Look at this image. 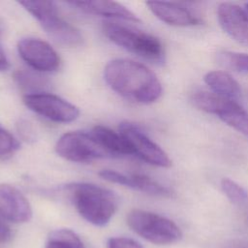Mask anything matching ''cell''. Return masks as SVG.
I'll return each mask as SVG.
<instances>
[{
	"label": "cell",
	"mask_w": 248,
	"mask_h": 248,
	"mask_svg": "<svg viewBox=\"0 0 248 248\" xmlns=\"http://www.w3.org/2000/svg\"><path fill=\"white\" fill-rule=\"evenodd\" d=\"M19 5L40 22L46 33L55 43L65 46H76L81 44L82 36L79 30L59 16L54 2L22 1Z\"/></svg>",
	"instance_id": "4"
},
{
	"label": "cell",
	"mask_w": 248,
	"mask_h": 248,
	"mask_svg": "<svg viewBox=\"0 0 248 248\" xmlns=\"http://www.w3.org/2000/svg\"><path fill=\"white\" fill-rule=\"evenodd\" d=\"M17 52L32 69L39 72H54L59 68L60 58L46 42L36 38H24L17 44Z\"/></svg>",
	"instance_id": "10"
},
{
	"label": "cell",
	"mask_w": 248,
	"mask_h": 248,
	"mask_svg": "<svg viewBox=\"0 0 248 248\" xmlns=\"http://www.w3.org/2000/svg\"><path fill=\"white\" fill-rule=\"evenodd\" d=\"M46 248H84L79 236L70 229H58L50 232Z\"/></svg>",
	"instance_id": "18"
},
{
	"label": "cell",
	"mask_w": 248,
	"mask_h": 248,
	"mask_svg": "<svg viewBox=\"0 0 248 248\" xmlns=\"http://www.w3.org/2000/svg\"><path fill=\"white\" fill-rule=\"evenodd\" d=\"M10 68L9 60L7 59V56L5 55V52L0 46V72L7 71Z\"/></svg>",
	"instance_id": "26"
},
{
	"label": "cell",
	"mask_w": 248,
	"mask_h": 248,
	"mask_svg": "<svg viewBox=\"0 0 248 248\" xmlns=\"http://www.w3.org/2000/svg\"><path fill=\"white\" fill-rule=\"evenodd\" d=\"M99 175L108 182L124 185L151 196L170 197L172 195L171 189L143 174L126 175L116 170H103Z\"/></svg>",
	"instance_id": "13"
},
{
	"label": "cell",
	"mask_w": 248,
	"mask_h": 248,
	"mask_svg": "<svg viewBox=\"0 0 248 248\" xmlns=\"http://www.w3.org/2000/svg\"><path fill=\"white\" fill-rule=\"evenodd\" d=\"M190 101L197 108L217 115L225 124L248 139V112L236 101L206 91L195 92Z\"/></svg>",
	"instance_id": "6"
},
{
	"label": "cell",
	"mask_w": 248,
	"mask_h": 248,
	"mask_svg": "<svg viewBox=\"0 0 248 248\" xmlns=\"http://www.w3.org/2000/svg\"><path fill=\"white\" fill-rule=\"evenodd\" d=\"M203 80L213 93L221 97L236 102L241 97L239 83L225 71H210L205 74Z\"/></svg>",
	"instance_id": "16"
},
{
	"label": "cell",
	"mask_w": 248,
	"mask_h": 248,
	"mask_svg": "<svg viewBox=\"0 0 248 248\" xmlns=\"http://www.w3.org/2000/svg\"><path fill=\"white\" fill-rule=\"evenodd\" d=\"M90 134L112 157L133 155L129 143L120 133L102 125H96L90 131Z\"/></svg>",
	"instance_id": "17"
},
{
	"label": "cell",
	"mask_w": 248,
	"mask_h": 248,
	"mask_svg": "<svg viewBox=\"0 0 248 248\" xmlns=\"http://www.w3.org/2000/svg\"><path fill=\"white\" fill-rule=\"evenodd\" d=\"M119 133L129 143L133 155L152 166L160 168L171 166V160L168 154L139 126L131 122H122L119 126Z\"/></svg>",
	"instance_id": "9"
},
{
	"label": "cell",
	"mask_w": 248,
	"mask_h": 248,
	"mask_svg": "<svg viewBox=\"0 0 248 248\" xmlns=\"http://www.w3.org/2000/svg\"><path fill=\"white\" fill-rule=\"evenodd\" d=\"M22 101L30 110L56 123H70L79 115L78 107L51 93L25 94Z\"/></svg>",
	"instance_id": "8"
},
{
	"label": "cell",
	"mask_w": 248,
	"mask_h": 248,
	"mask_svg": "<svg viewBox=\"0 0 248 248\" xmlns=\"http://www.w3.org/2000/svg\"><path fill=\"white\" fill-rule=\"evenodd\" d=\"M56 153L65 160L89 163L96 159L112 157L89 133L74 131L63 134L55 144Z\"/></svg>",
	"instance_id": "7"
},
{
	"label": "cell",
	"mask_w": 248,
	"mask_h": 248,
	"mask_svg": "<svg viewBox=\"0 0 248 248\" xmlns=\"http://www.w3.org/2000/svg\"><path fill=\"white\" fill-rule=\"evenodd\" d=\"M12 237V231L10 227L0 218V243L9 241Z\"/></svg>",
	"instance_id": "24"
},
{
	"label": "cell",
	"mask_w": 248,
	"mask_h": 248,
	"mask_svg": "<svg viewBox=\"0 0 248 248\" xmlns=\"http://www.w3.org/2000/svg\"><path fill=\"white\" fill-rule=\"evenodd\" d=\"M19 141L7 129L0 125V159H9L19 149Z\"/></svg>",
	"instance_id": "22"
},
{
	"label": "cell",
	"mask_w": 248,
	"mask_h": 248,
	"mask_svg": "<svg viewBox=\"0 0 248 248\" xmlns=\"http://www.w3.org/2000/svg\"><path fill=\"white\" fill-rule=\"evenodd\" d=\"M221 189L227 198L234 204H243L248 199L246 190L230 178H223L221 180Z\"/></svg>",
	"instance_id": "21"
},
{
	"label": "cell",
	"mask_w": 248,
	"mask_h": 248,
	"mask_svg": "<svg viewBox=\"0 0 248 248\" xmlns=\"http://www.w3.org/2000/svg\"><path fill=\"white\" fill-rule=\"evenodd\" d=\"M0 218L15 224L32 218V207L24 195L10 184H0Z\"/></svg>",
	"instance_id": "11"
},
{
	"label": "cell",
	"mask_w": 248,
	"mask_h": 248,
	"mask_svg": "<svg viewBox=\"0 0 248 248\" xmlns=\"http://www.w3.org/2000/svg\"><path fill=\"white\" fill-rule=\"evenodd\" d=\"M217 63L225 69L248 74V54L231 50H220L216 53Z\"/></svg>",
	"instance_id": "19"
},
{
	"label": "cell",
	"mask_w": 248,
	"mask_h": 248,
	"mask_svg": "<svg viewBox=\"0 0 248 248\" xmlns=\"http://www.w3.org/2000/svg\"><path fill=\"white\" fill-rule=\"evenodd\" d=\"M103 31L112 43L148 61L164 63V46L153 35L115 21H105Z\"/></svg>",
	"instance_id": "3"
},
{
	"label": "cell",
	"mask_w": 248,
	"mask_h": 248,
	"mask_svg": "<svg viewBox=\"0 0 248 248\" xmlns=\"http://www.w3.org/2000/svg\"><path fill=\"white\" fill-rule=\"evenodd\" d=\"M14 78L21 89L27 91L25 94L42 93L47 85L46 80L43 77L23 70L16 71L14 74Z\"/></svg>",
	"instance_id": "20"
},
{
	"label": "cell",
	"mask_w": 248,
	"mask_h": 248,
	"mask_svg": "<svg viewBox=\"0 0 248 248\" xmlns=\"http://www.w3.org/2000/svg\"><path fill=\"white\" fill-rule=\"evenodd\" d=\"M245 11H246V13L248 14V3L245 4Z\"/></svg>",
	"instance_id": "27"
},
{
	"label": "cell",
	"mask_w": 248,
	"mask_h": 248,
	"mask_svg": "<svg viewBox=\"0 0 248 248\" xmlns=\"http://www.w3.org/2000/svg\"><path fill=\"white\" fill-rule=\"evenodd\" d=\"M70 4L73 6H76L79 10L88 14L98 15L101 16H106L110 18H118V19L127 20V21L140 22V19L137 16V15H135L133 12H131L129 9H127L125 6H123L118 2L95 0V1H74V2H70Z\"/></svg>",
	"instance_id": "15"
},
{
	"label": "cell",
	"mask_w": 248,
	"mask_h": 248,
	"mask_svg": "<svg viewBox=\"0 0 248 248\" xmlns=\"http://www.w3.org/2000/svg\"><path fill=\"white\" fill-rule=\"evenodd\" d=\"M127 224L137 234L153 244L167 245L182 238V232L173 221L154 212L133 209L127 215Z\"/></svg>",
	"instance_id": "5"
},
{
	"label": "cell",
	"mask_w": 248,
	"mask_h": 248,
	"mask_svg": "<svg viewBox=\"0 0 248 248\" xmlns=\"http://www.w3.org/2000/svg\"><path fill=\"white\" fill-rule=\"evenodd\" d=\"M152 14L161 21L179 27L194 26L201 23L200 18L186 7L170 2H146Z\"/></svg>",
	"instance_id": "14"
},
{
	"label": "cell",
	"mask_w": 248,
	"mask_h": 248,
	"mask_svg": "<svg viewBox=\"0 0 248 248\" xmlns=\"http://www.w3.org/2000/svg\"><path fill=\"white\" fill-rule=\"evenodd\" d=\"M217 17L222 29L232 39L248 46V14L245 10L224 2L217 8Z\"/></svg>",
	"instance_id": "12"
},
{
	"label": "cell",
	"mask_w": 248,
	"mask_h": 248,
	"mask_svg": "<svg viewBox=\"0 0 248 248\" xmlns=\"http://www.w3.org/2000/svg\"><path fill=\"white\" fill-rule=\"evenodd\" d=\"M64 190L78 214L94 226H106L118 207V197L112 191L102 186L74 182L65 185Z\"/></svg>",
	"instance_id": "2"
},
{
	"label": "cell",
	"mask_w": 248,
	"mask_h": 248,
	"mask_svg": "<svg viewBox=\"0 0 248 248\" xmlns=\"http://www.w3.org/2000/svg\"><path fill=\"white\" fill-rule=\"evenodd\" d=\"M222 248H248V241L232 239L223 244Z\"/></svg>",
	"instance_id": "25"
},
{
	"label": "cell",
	"mask_w": 248,
	"mask_h": 248,
	"mask_svg": "<svg viewBox=\"0 0 248 248\" xmlns=\"http://www.w3.org/2000/svg\"><path fill=\"white\" fill-rule=\"evenodd\" d=\"M107 246L108 248H143L140 242L124 236L110 237L107 242Z\"/></svg>",
	"instance_id": "23"
},
{
	"label": "cell",
	"mask_w": 248,
	"mask_h": 248,
	"mask_svg": "<svg viewBox=\"0 0 248 248\" xmlns=\"http://www.w3.org/2000/svg\"><path fill=\"white\" fill-rule=\"evenodd\" d=\"M104 78L117 94L140 104L154 103L163 92L156 75L143 64L130 59L109 61L105 67Z\"/></svg>",
	"instance_id": "1"
}]
</instances>
